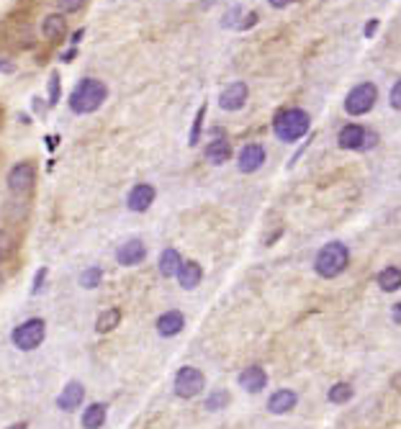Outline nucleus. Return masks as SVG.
I'll return each mask as SVG.
<instances>
[{
    "instance_id": "nucleus-1",
    "label": "nucleus",
    "mask_w": 401,
    "mask_h": 429,
    "mask_svg": "<svg viewBox=\"0 0 401 429\" xmlns=\"http://www.w3.org/2000/svg\"><path fill=\"white\" fill-rule=\"evenodd\" d=\"M108 98V88L103 80H95V77H83L80 83L72 88V95H69V111L72 113H80V116H88V113H95L101 108L103 103Z\"/></svg>"
},
{
    "instance_id": "nucleus-2",
    "label": "nucleus",
    "mask_w": 401,
    "mask_h": 429,
    "mask_svg": "<svg viewBox=\"0 0 401 429\" xmlns=\"http://www.w3.org/2000/svg\"><path fill=\"white\" fill-rule=\"evenodd\" d=\"M309 127H311V116L301 108L281 111L273 121V131L281 142H299L301 136H306Z\"/></svg>"
},
{
    "instance_id": "nucleus-3",
    "label": "nucleus",
    "mask_w": 401,
    "mask_h": 429,
    "mask_svg": "<svg viewBox=\"0 0 401 429\" xmlns=\"http://www.w3.org/2000/svg\"><path fill=\"white\" fill-rule=\"evenodd\" d=\"M347 265H350V252H347V247L342 242H329L319 250V254H316L314 270L322 278H337Z\"/></svg>"
},
{
    "instance_id": "nucleus-4",
    "label": "nucleus",
    "mask_w": 401,
    "mask_h": 429,
    "mask_svg": "<svg viewBox=\"0 0 401 429\" xmlns=\"http://www.w3.org/2000/svg\"><path fill=\"white\" fill-rule=\"evenodd\" d=\"M44 337H47V321L39 319V316L21 321V324L10 332V339H13V345H16L21 353L36 350V347L44 342Z\"/></svg>"
},
{
    "instance_id": "nucleus-5",
    "label": "nucleus",
    "mask_w": 401,
    "mask_h": 429,
    "mask_svg": "<svg viewBox=\"0 0 401 429\" xmlns=\"http://www.w3.org/2000/svg\"><path fill=\"white\" fill-rule=\"evenodd\" d=\"M206 388V375L193 365H183L178 373H175V380H172V391L178 398H196L201 391Z\"/></svg>"
},
{
    "instance_id": "nucleus-6",
    "label": "nucleus",
    "mask_w": 401,
    "mask_h": 429,
    "mask_svg": "<svg viewBox=\"0 0 401 429\" xmlns=\"http://www.w3.org/2000/svg\"><path fill=\"white\" fill-rule=\"evenodd\" d=\"M378 101V90L373 83H360L355 85L347 98H345V111L350 113V116H363L368 111L376 106Z\"/></svg>"
},
{
    "instance_id": "nucleus-7",
    "label": "nucleus",
    "mask_w": 401,
    "mask_h": 429,
    "mask_svg": "<svg viewBox=\"0 0 401 429\" xmlns=\"http://www.w3.org/2000/svg\"><path fill=\"white\" fill-rule=\"evenodd\" d=\"M36 180V170L31 162H16L8 172V191L13 195H26L31 188H34Z\"/></svg>"
},
{
    "instance_id": "nucleus-8",
    "label": "nucleus",
    "mask_w": 401,
    "mask_h": 429,
    "mask_svg": "<svg viewBox=\"0 0 401 429\" xmlns=\"http://www.w3.org/2000/svg\"><path fill=\"white\" fill-rule=\"evenodd\" d=\"M145 260H147V244L142 239H126L116 250V262H119L121 268H134V265H142Z\"/></svg>"
},
{
    "instance_id": "nucleus-9",
    "label": "nucleus",
    "mask_w": 401,
    "mask_h": 429,
    "mask_svg": "<svg viewBox=\"0 0 401 429\" xmlns=\"http://www.w3.org/2000/svg\"><path fill=\"white\" fill-rule=\"evenodd\" d=\"M85 401V386L80 380H69L67 386L62 388V394L57 396V409L60 412H75Z\"/></svg>"
},
{
    "instance_id": "nucleus-10",
    "label": "nucleus",
    "mask_w": 401,
    "mask_h": 429,
    "mask_svg": "<svg viewBox=\"0 0 401 429\" xmlns=\"http://www.w3.org/2000/svg\"><path fill=\"white\" fill-rule=\"evenodd\" d=\"M154 195H157L154 186H149V183H137L126 195L129 211H134V213H145V211L154 203Z\"/></svg>"
},
{
    "instance_id": "nucleus-11",
    "label": "nucleus",
    "mask_w": 401,
    "mask_h": 429,
    "mask_svg": "<svg viewBox=\"0 0 401 429\" xmlns=\"http://www.w3.org/2000/svg\"><path fill=\"white\" fill-rule=\"evenodd\" d=\"M247 95H249V90H247V85L245 83H229L227 88L222 90V95H219V108H224V111H239L245 103H247Z\"/></svg>"
},
{
    "instance_id": "nucleus-12",
    "label": "nucleus",
    "mask_w": 401,
    "mask_h": 429,
    "mask_svg": "<svg viewBox=\"0 0 401 429\" xmlns=\"http://www.w3.org/2000/svg\"><path fill=\"white\" fill-rule=\"evenodd\" d=\"M154 329H157V334L160 337H175L186 329V316H183V311H178V309H170V311H165L157 316Z\"/></svg>"
},
{
    "instance_id": "nucleus-13",
    "label": "nucleus",
    "mask_w": 401,
    "mask_h": 429,
    "mask_svg": "<svg viewBox=\"0 0 401 429\" xmlns=\"http://www.w3.org/2000/svg\"><path fill=\"white\" fill-rule=\"evenodd\" d=\"M263 162H265V147L263 144H247L245 149L239 152V157H237V165H239V170H242L245 175L257 172V170L263 168Z\"/></svg>"
},
{
    "instance_id": "nucleus-14",
    "label": "nucleus",
    "mask_w": 401,
    "mask_h": 429,
    "mask_svg": "<svg viewBox=\"0 0 401 429\" xmlns=\"http://www.w3.org/2000/svg\"><path fill=\"white\" fill-rule=\"evenodd\" d=\"M237 380L247 394H260V391L268 386V373H265L260 365H247L245 371L239 373Z\"/></svg>"
},
{
    "instance_id": "nucleus-15",
    "label": "nucleus",
    "mask_w": 401,
    "mask_h": 429,
    "mask_svg": "<svg viewBox=\"0 0 401 429\" xmlns=\"http://www.w3.org/2000/svg\"><path fill=\"white\" fill-rule=\"evenodd\" d=\"M178 283L180 288H186V291H193L196 286H201V280H204V268L198 265L196 260H183L178 268Z\"/></svg>"
},
{
    "instance_id": "nucleus-16",
    "label": "nucleus",
    "mask_w": 401,
    "mask_h": 429,
    "mask_svg": "<svg viewBox=\"0 0 401 429\" xmlns=\"http://www.w3.org/2000/svg\"><path fill=\"white\" fill-rule=\"evenodd\" d=\"M296 404H299V394H296V391H290V388H278V391L268 398V412L288 414Z\"/></svg>"
},
{
    "instance_id": "nucleus-17",
    "label": "nucleus",
    "mask_w": 401,
    "mask_h": 429,
    "mask_svg": "<svg viewBox=\"0 0 401 429\" xmlns=\"http://www.w3.org/2000/svg\"><path fill=\"white\" fill-rule=\"evenodd\" d=\"M366 136H368V131L363 127L347 124V127L340 131L337 142H340L342 149H366Z\"/></svg>"
},
{
    "instance_id": "nucleus-18",
    "label": "nucleus",
    "mask_w": 401,
    "mask_h": 429,
    "mask_svg": "<svg viewBox=\"0 0 401 429\" xmlns=\"http://www.w3.org/2000/svg\"><path fill=\"white\" fill-rule=\"evenodd\" d=\"M42 34H44V39H49V42L65 39V34H67V18L62 16V13H49L42 24Z\"/></svg>"
},
{
    "instance_id": "nucleus-19",
    "label": "nucleus",
    "mask_w": 401,
    "mask_h": 429,
    "mask_svg": "<svg viewBox=\"0 0 401 429\" xmlns=\"http://www.w3.org/2000/svg\"><path fill=\"white\" fill-rule=\"evenodd\" d=\"M106 419H108V406L103 404V401H95V404H90L83 412L80 424H83V429H101L106 424Z\"/></svg>"
},
{
    "instance_id": "nucleus-20",
    "label": "nucleus",
    "mask_w": 401,
    "mask_h": 429,
    "mask_svg": "<svg viewBox=\"0 0 401 429\" xmlns=\"http://www.w3.org/2000/svg\"><path fill=\"white\" fill-rule=\"evenodd\" d=\"M204 157H206V162H211V165H224V162L231 160V144L227 142L224 136H219V139L208 142V147L204 149Z\"/></svg>"
},
{
    "instance_id": "nucleus-21",
    "label": "nucleus",
    "mask_w": 401,
    "mask_h": 429,
    "mask_svg": "<svg viewBox=\"0 0 401 429\" xmlns=\"http://www.w3.org/2000/svg\"><path fill=\"white\" fill-rule=\"evenodd\" d=\"M180 262H183V257H180V252L175 250V247H167V250H163V254H160V262H157V268H160V275H163V278H175V275H178Z\"/></svg>"
},
{
    "instance_id": "nucleus-22",
    "label": "nucleus",
    "mask_w": 401,
    "mask_h": 429,
    "mask_svg": "<svg viewBox=\"0 0 401 429\" xmlns=\"http://www.w3.org/2000/svg\"><path fill=\"white\" fill-rule=\"evenodd\" d=\"M121 319H124L121 309H106V311L95 319V332H98V334H108V332H113V329L119 327Z\"/></svg>"
},
{
    "instance_id": "nucleus-23",
    "label": "nucleus",
    "mask_w": 401,
    "mask_h": 429,
    "mask_svg": "<svg viewBox=\"0 0 401 429\" xmlns=\"http://www.w3.org/2000/svg\"><path fill=\"white\" fill-rule=\"evenodd\" d=\"M378 286L384 288L386 293H393L401 288V270L399 268H386L378 273Z\"/></svg>"
},
{
    "instance_id": "nucleus-24",
    "label": "nucleus",
    "mask_w": 401,
    "mask_h": 429,
    "mask_svg": "<svg viewBox=\"0 0 401 429\" xmlns=\"http://www.w3.org/2000/svg\"><path fill=\"white\" fill-rule=\"evenodd\" d=\"M231 401V396L227 388H216V391H211L208 394V398H206V409L208 412H222V409H227Z\"/></svg>"
},
{
    "instance_id": "nucleus-25",
    "label": "nucleus",
    "mask_w": 401,
    "mask_h": 429,
    "mask_svg": "<svg viewBox=\"0 0 401 429\" xmlns=\"http://www.w3.org/2000/svg\"><path fill=\"white\" fill-rule=\"evenodd\" d=\"M352 396H355V391H352L350 383H334V386L329 388L327 398H329L332 404H347Z\"/></svg>"
},
{
    "instance_id": "nucleus-26",
    "label": "nucleus",
    "mask_w": 401,
    "mask_h": 429,
    "mask_svg": "<svg viewBox=\"0 0 401 429\" xmlns=\"http://www.w3.org/2000/svg\"><path fill=\"white\" fill-rule=\"evenodd\" d=\"M103 283V270L101 268H88L80 273V286L85 288V291H93Z\"/></svg>"
},
{
    "instance_id": "nucleus-27",
    "label": "nucleus",
    "mask_w": 401,
    "mask_h": 429,
    "mask_svg": "<svg viewBox=\"0 0 401 429\" xmlns=\"http://www.w3.org/2000/svg\"><path fill=\"white\" fill-rule=\"evenodd\" d=\"M204 116H206V103L198 108L196 118H193V127H190V134H188V144L190 147H196L201 142V127H204Z\"/></svg>"
},
{
    "instance_id": "nucleus-28",
    "label": "nucleus",
    "mask_w": 401,
    "mask_h": 429,
    "mask_svg": "<svg viewBox=\"0 0 401 429\" xmlns=\"http://www.w3.org/2000/svg\"><path fill=\"white\" fill-rule=\"evenodd\" d=\"M60 95H62V83H60V72H51L49 77V106H57L60 103Z\"/></svg>"
},
{
    "instance_id": "nucleus-29",
    "label": "nucleus",
    "mask_w": 401,
    "mask_h": 429,
    "mask_svg": "<svg viewBox=\"0 0 401 429\" xmlns=\"http://www.w3.org/2000/svg\"><path fill=\"white\" fill-rule=\"evenodd\" d=\"M49 275V268H39L34 275V283H31V296H39L44 291V280Z\"/></svg>"
},
{
    "instance_id": "nucleus-30",
    "label": "nucleus",
    "mask_w": 401,
    "mask_h": 429,
    "mask_svg": "<svg viewBox=\"0 0 401 429\" xmlns=\"http://www.w3.org/2000/svg\"><path fill=\"white\" fill-rule=\"evenodd\" d=\"M85 3L88 0H57V6H60L62 13H77Z\"/></svg>"
},
{
    "instance_id": "nucleus-31",
    "label": "nucleus",
    "mask_w": 401,
    "mask_h": 429,
    "mask_svg": "<svg viewBox=\"0 0 401 429\" xmlns=\"http://www.w3.org/2000/svg\"><path fill=\"white\" fill-rule=\"evenodd\" d=\"M388 98H391V106H393V108L401 111V80L391 88V95H388Z\"/></svg>"
},
{
    "instance_id": "nucleus-32",
    "label": "nucleus",
    "mask_w": 401,
    "mask_h": 429,
    "mask_svg": "<svg viewBox=\"0 0 401 429\" xmlns=\"http://www.w3.org/2000/svg\"><path fill=\"white\" fill-rule=\"evenodd\" d=\"M8 250H10V244H8V234L6 232H0V262L8 257Z\"/></svg>"
},
{
    "instance_id": "nucleus-33",
    "label": "nucleus",
    "mask_w": 401,
    "mask_h": 429,
    "mask_svg": "<svg viewBox=\"0 0 401 429\" xmlns=\"http://www.w3.org/2000/svg\"><path fill=\"white\" fill-rule=\"evenodd\" d=\"M0 72H6V75H10V72H16V65H13L10 59H6V62H0Z\"/></svg>"
},
{
    "instance_id": "nucleus-34",
    "label": "nucleus",
    "mask_w": 401,
    "mask_h": 429,
    "mask_svg": "<svg viewBox=\"0 0 401 429\" xmlns=\"http://www.w3.org/2000/svg\"><path fill=\"white\" fill-rule=\"evenodd\" d=\"M268 3H270L273 8H288V6H293L296 0H268Z\"/></svg>"
},
{
    "instance_id": "nucleus-35",
    "label": "nucleus",
    "mask_w": 401,
    "mask_h": 429,
    "mask_svg": "<svg viewBox=\"0 0 401 429\" xmlns=\"http://www.w3.org/2000/svg\"><path fill=\"white\" fill-rule=\"evenodd\" d=\"M75 57H77V49H75V47H72V49H67V51H62V54H60L62 62H72Z\"/></svg>"
},
{
    "instance_id": "nucleus-36",
    "label": "nucleus",
    "mask_w": 401,
    "mask_h": 429,
    "mask_svg": "<svg viewBox=\"0 0 401 429\" xmlns=\"http://www.w3.org/2000/svg\"><path fill=\"white\" fill-rule=\"evenodd\" d=\"M44 142H47V149H57V144H60V136L54 134V136H47V139H44Z\"/></svg>"
},
{
    "instance_id": "nucleus-37",
    "label": "nucleus",
    "mask_w": 401,
    "mask_h": 429,
    "mask_svg": "<svg viewBox=\"0 0 401 429\" xmlns=\"http://www.w3.org/2000/svg\"><path fill=\"white\" fill-rule=\"evenodd\" d=\"M376 29H378V21H376V18H373V21H370V24L366 26V36H368V39H370V36L376 34Z\"/></svg>"
},
{
    "instance_id": "nucleus-38",
    "label": "nucleus",
    "mask_w": 401,
    "mask_h": 429,
    "mask_svg": "<svg viewBox=\"0 0 401 429\" xmlns=\"http://www.w3.org/2000/svg\"><path fill=\"white\" fill-rule=\"evenodd\" d=\"M391 316H393V321H396V324H401V301L396 303V306H393V314H391Z\"/></svg>"
},
{
    "instance_id": "nucleus-39",
    "label": "nucleus",
    "mask_w": 401,
    "mask_h": 429,
    "mask_svg": "<svg viewBox=\"0 0 401 429\" xmlns=\"http://www.w3.org/2000/svg\"><path fill=\"white\" fill-rule=\"evenodd\" d=\"M83 34H85V29H77L75 34H72V39H69V42L77 44V42H80V39H83Z\"/></svg>"
},
{
    "instance_id": "nucleus-40",
    "label": "nucleus",
    "mask_w": 401,
    "mask_h": 429,
    "mask_svg": "<svg viewBox=\"0 0 401 429\" xmlns=\"http://www.w3.org/2000/svg\"><path fill=\"white\" fill-rule=\"evenodd\" d=\"M8 429H28V424H26V421H16V424H10Z\"/></svg>"
}]
</instances>
